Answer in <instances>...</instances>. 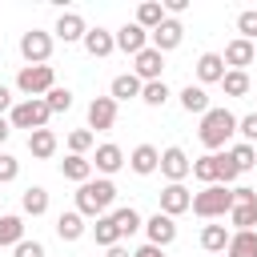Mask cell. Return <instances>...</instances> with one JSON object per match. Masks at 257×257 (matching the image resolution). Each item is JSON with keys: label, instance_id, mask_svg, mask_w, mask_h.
<instances>
[{"label": "cell", "instance_id": "6da1fadb", "mask_svg": "<svg viewBox=\"0 0 257 257\" xmlns=\"http://www.w3.org/2000/svg\"><path fill=\"white\" fill-rule=\"evenodd\" d=\"M233 133H237V116H233L229 108H209V112L201 116V128H197V137H201V145H205L209 153H221Z\"/></svg>", "mask_w": 257, "mask_h": 257}, {"label": "cell", "instance_id": "7a4b0ae2", "mask_svg": "<svg viewBox=\"0 0 257 257\" xmlns=\"http://www.w3.org/2000/svg\"><path fill=\"white\" fill-rule=\"evenodd\" d=\"M112 201H116V185L108 177H96L88 185H76V213L80 217H104Z\"/></svg>", "mask_w": 257, "mask_h": 257}, {"label": "cell", "instance_id": "3957f363", "mask_svg": "<svg viewBox=\"0 0 257 257\" xmlns=\"http://www.w3.org/2000/svg\"><path fill=\"white\" fill-rule=\"evenodd\" d=\"M229 209H233V189L229 185H205L201 193H193V213L205 217V221L229 217Z\"/></svg>", "mask_w": 257, "mask_h": 257}, {"label": "cell", "instance_id": "277c9868", "mask_svg": "<svg viewBox=\"0 0 257 257\" xmlns=\"http://www.w3.org/2000/svg\"><path fill=\"white\" fill-rule=\"evenodd\" d=\"M16 88L24 92V100H36V96H48L56 88V72L52 64H24L16 72Z\"/></svg>", "mask_w": 257, "mask_h": 257}, {"label": "cell", "instance_id": "5b68a950", "mask_svg": "<svg viewBox=\"0 0 257 257\" xmlns=\"http://www.w3.org/2000/svg\"><path fill=\"white\" fill-rule=\"evenodd\" d=\"M48 104H44V96H36V100H16L12 104V112H8V124L12 128H28V133H36V128H48Z\"/></svg>", "mask_w": 257, "mask_h": 257}, {"label": "cell", "instance_id": "8992f818", "mask_svg": "<svg viewBox=\"0 0 257 257\" xmlns=\"http://www.w3.org/2000/svg\"><path fill=\"white\" fill-rule=\"evenodd\" d=\"M20 56H24L28 64H48V56H52V32L28 28V32L20 36Z\"/></svg>", "mask_w": 257, "mask_h": 257}, {"label": "cell", "instance_id": "52a82bcc", "mask_svg": "<svg viewBox=\"0 0 257 257\" xmlns=\"http://www.w3.org/2000/svg\"><path fill=\"white\" fill-rule=\"evenodd\" d=\"M161 72H165V52H157L153 44H149L145 52H137V56H133V76H137L141 84H153V80H165Z\"/></svg>", "mask_w": 257, "mask_h": 257}, {"label": "cell", "instance_id": "ba28073f", "mask_svg": "<svg viewBox=\"0 0 257 257\" xmlns=\"http://www.w3.org/2000/svg\"><path fill=\"white\" fill-rule=\"evenodd\" d=\"M161 173L169 177V185H185V177L193 173V161H189V153H185L181 145H169V149L161 153Z\"/></svg>", "mask_w": 257, "mask_h": 257}, {"label": "cell", "instance_id": "9c48e42d", "mask_svg": "<svg viewBox=\"0 0 257 257\" xmlns=\"http://www.w3.org/2000/svg\"><path fill=\"white\" fill-rule=\"evenodd\" d=\"M181 40H185V24H181V20H173V16H165V20H161V28H153V32H149V44H153L157 52H173Z\"/></svg>", "mask_w": 257, "mask_h": 257}, {"label": "cell", "instance_id": "30bf717a", "mask_svg": "<svg viewBox=\"0 0 257 257\" xmlns=\"http://www.w3.org/2000/svg\"><path fill=\"white\" fill-rule=\"evenodd\" d=\"M116 124V100L112 96H92L88 100V128L92 133H108Z\"/></svg>", "mask_w": 257, "mask_h": 257}, {"label": "cell", "instance_id": "8fae6325", "mask_svg": "<svg viewBox=\"0 0 257 257\" xmlns=\"http://www.w3.org/2000/svg\"><path fill=\"white\" fill-rule=\"evenodd\" d=\"M145 237H149V245H157V249H165V245H173L177 241V221L173 217H165L161 209L145 221Z\"/></svg>", "mask_w": 257, "mask_h": 257}, {"label": "cell", "instance_id": "7c38bea8", "mask_svg": "<svg viewBox=\"0 0 257 257\" xmlns=\"http://www.w3.org/2000/svg\"><path fill=\"white\" fill-rule=\"evenodd\" d=\"M189 209H193V193H189L185 185H165V189H161V213H165V217L177 221V217L189 213Z\"/></svg>", "mask_w": 257, "mask_h": 257}, {"label": "cell", "instance_id": "4fadbf2b", "mask_svg": "<svg viewBox=\"0 0 257 257\" xmlns=\"http://www.w3.org/2000/svg\"><path fill=\"white\" fill-rule=\"evenodd\" d=\"M84 32H88V24H84V16H80V12H60V16H56V28H52V36H56V40L76 44V40H84Z\"/></svg>", "mask_w": 257, "mask_h": 257}, {"label": "cell", "instance_id": "5bb4252c", "mask_svg": "<svg viewBox=\"0 0 257 257\" xmlns=\"http://www.w3.org/2000/svg\"><path fill=\"white\" fill-rule=\"evenodd\" d=\"M112 36H116V48H120V52H128V56H137V52H145V48H149V32H145L137 20H133V24H120Z\"/></svg>", "mask_w": 257, "mask_h": 257}, {"label": "cell", "instance_id": "9a60e30c", "mask_svg": "<svg viewBox=\"0 0 257 257\" xmlns=\"http://www.w3.org/2000/svg\"><path fill=\"white\" fill-rule=\"evenodd\" d=\"M257 60V44L253 40H229L225 44V68H233V72H245V64H253Z\"/></svg>", "mask_w": 257, "mask_h": 257}, {"label": "cell", "instance_id": "2e32d148", "mask_svg": "<svg viewBox=\"0 0 257 257\" xmlns=\"http://www.w3.org/2000/svg\"><path fill=\"white\" fill-rule=\"evenodd\" d=\"M225 72H229V68H225V56H221V52H201V56H197V80H201V88H205V84H221Z\"/></svg>", "mask_w": 257, "mask_h": 257}, {"label": "cell", "instance_id": "e0dca14e", "mask_svg": "<svg viewBox=\"0 0 257 257\" xmlns=\"http://www.w3.org/2000/svg\"><path fill=\"white\" fill-rule=\"evenodd\" d=\"M128 169H133L137 177L157 173V169H161V149H153V145H137V149L128 153Z\"/></svg>", "mask_w": 257, "mask_h": 257}, {"label": "cell", "instance_id": "ac0fdd59", "mask_svg": "<svg viewBox=\"0 0 257 257\" xmlns=\"http://www.w3.org/2000/svg\"><path fill=\"white\" fill-rule=\"evenodd\" d=\"M60 177H64V181H72V185H88V181H92V161H88V157L68 153V157L60 161Z\"/></svg>", "mask_w": 257, "mask_h": 257}, {"label": "cell", "instance_id": "d6986e66", "mask_svg": "<svg viewBox=\"0 0 257 257\" xmlns=\"http://www.w3.org/2000/svg\"><path fill=\"white\" fill-rule=\"evenodd\" d=\"M80 44H84V52H88V56L104 60V56H108V52L116 48V36H112V32H104V28H88Z\"/></svg>", "mask_w": 257, "mask_h": 257}, {"label": "cell", "instance_id": "ffe728a7", "mask_svg": "<svg viewBox=\"0 0 257 257\" xmlns=\"http://www.w3.org/2000/svg\"><path fill=\"white\" fill-rule=\"evenodd\" d=\"M120 165H124V153H120V145H96L92 169H96L100 177H112V173H116Z\"/></svg>", "mask_w": 257, "mask_h": 257}, {"label": "cell", "instance_id": "44dd1931", "mask_svg": "<svg viewBox=\"0 0 257 257\" xmlns=\"http://www.w3.org/2000/svg\"><path fill=\"white\" fill-rule=\"evenodd\" d=\"M141 80L133 76V72H120V76H112V84H108V96L120 104V100H141Z\"/></svg>", "mask_w": 257, "mask_h": 257}, {"label": "cell", "instance_id": "7402d4cb", "mask_svg": "<svg viewBox=\"0 0 257 257\" xmlns=\"http://www.w3.org/2000/svg\"><path fill=\"white\" fill-rule=\"evenodd\" d=\"M177 96H181V108H185V112H197V116H205V112L213 108V104H209V92H205L201 84H185Z\"/></svg>", "mask_w": 257, "mask_h": 257}, {"label": "cell", "instance_id": "603a6c76", "mask_svg": "<svg viewBox=\"0 0 257 257\" xmlns=\"http://www.w3.org/2000/svg\"><path fill=\"white\" fill-rule=\"evenodd\" d=\"M20 209H24L28 217H44V213H48V189H44V185H28V189L20 193Z\"/></svg>", "mask_w": 257, "mask_h": 257}, {"label": "cell", "instance_id": "cb8c5ba5", "mask_svg": "<svg viewBox=\"0 0 257 257\" xmlns=\"http://www.w3.org/2000/svg\"><path fill=\"white\" fill-rule=\"evenodd\" d=\"M84 229H88V225H84V217H80L76 209H68V213L56 217V237H60V241H80Z\"/></svg>", "mask_w": 257, "mask_h": 257}, {"label": "cell", "instance_id": "d4e9b609", "mask_svg": "<svg viewBox=\"0 0 257 257\" xmlns=\"http://www.w3.org/2000/svg\"><path fill=\"white\" fill-rule=\"evenodd\" d=\"M28 153H32L36 161H48V157L56 153V133H52V128H36V133H28Z\"/></svg>", "mask_w": 257, "mask_h": 257}, {"label": "cell", "instance_id": "484cf974", "mask_svg": "<svg viewBox=\"0 0 257 257\" xmlns=\"http://www.w3.org/2000/svg\"><path fill=\"white\" fill-rule=\"evenodd\" d=\"M229 237H233V233H229L225 225H205V229H201V249L221 257V253L229 249Z\"/></svg>", "mask_w": 257, "mask_h": 257}, {"label": "cell", "instance_id": "4316f807", "mask_svg": "<svg viewBox=\"0 0 257 257\" xmlns=\"http://www.w3.org/2000/svg\"><path fill=\"white\" fill-rule=\"evenodd\" d=\"M217 173H221V153H205L193 161V177L201 185H217Z\"/></svg>", "mask_w": 257, "mask_h": 257}, {"label": "cell", "instance_id": "83f0119b", "mask_svg": "<svg viewBox=\"0 0 257 257\" xmlns=\"http://www.w3.org/2000/svg\"><path fill=\"white\" fill-rule=\"evenodd\" d=\"M225 257H257V229L233 233V237H229V249H225Z\"/></svg>", "mask_w": 257, "mask_h": 257}, {"label": "cell", "instance_id": "f1b7e54d", "mask_svg": "<svg viewBox=\"0 0 257 257\" xmlns=\"http://www.w3.org/2000/svg\"><path fill=\"white\" fill-rule=\"evenodd\" d=\"M92 237H96V245H104V249H112V245H120V229H116V221H112V213H104V217H96V225H92Z\"/></svg>", "mask_w": 257, "mask_h": 257}, {"label": "cell", "instance_id": "f546056e", "mask_svg": "<svg viewBox=\"0 0 257 257\" xmlns=\"http://www.w3.org/2000/svg\"><path fill=\"white\" fill-rule=\"evenodd\" d=\"M161 20H165V4H161V0H145V4L137 8V24H141L145 32L161 28Z\"/></svg>", "mask_w": 257, "mask_h": 257}, {"label": "cell", "instance_id": "4dcf8cb0", "mask_svg": "<svg viewBox=\"0 0 257 257\" xmlns=\"http://www.w3.org/2000/svg\"><path fill=\"white\" fill-rule=\"evenodd\" d=\"M112 221H116L120 237H133L137 229H145V221H141V213H137L133 205H120V209H112Z\"/></svg>", "mask_w": 257, "mask_h": 257}, {"label": "cell", "instance_id": "1f68e13d", "mask_svg": "<svg viewBox=\"0 0 257 257\" xmlns=\"http://www.w3.org/2000/svg\"><path fill=\"white\" fill-rule=\"evenodd\" d=\"M20 241H24V221H20L16 213H4V217H0V245H12V249H16Z\"/></svg>", "mask_w": 257, "mask_h": 257}, {"label": "cell", "instance_id": "d6a6232c", "mask_svg": "<svg viewBox=\"0 0 257 257\" xmlns=\"http://www.w3.org/2000/svg\"><path fill=\"white\" fill-rule=\"evenodd\" d=\"M229 225H233V233L253 229V225H257V205H233V209H229Z\"/></svg>", "mask_w": 257, "mask_h": 257}, {"label": "cell", "instance_id": "836d02e7", "mask_svg": "<svg viewBox=\"0 0 257 257\" xmlns=\"http://www.w3.org/2000/svg\"><path fill=\"white\" fill-rule=\"evenodd\" d=\"M169 96H173V92H169V84H165V80H153V84H145V88H141V100H145L149 108H165V104H169Z\"/></svg>", "mask_w": 257, "mask_h": 257}, {"label": "cell", "instance_id": "e575fe53", "mask_svg": "<svg viewBox=\"0 0 257 257\" xmlns=\"http://www.w3.org/2000/svg\"><path fill=\"white\" fill-rule=\"evenodd\" d=\"M229 161L237 165V173H249V169L257 165V145H245V141L233 145V149H229Z\"/></svg>", "mask_w": 257, "mask_h": 257}, {"label": "cell", "instance_id": "d590c367", "mask_svg": "<svg viewBox=\"0 0 257 257\" xmlns=\"http://www.w3.org/2000/svg\"><path fill=\"white\" fill-rule=\"evenodd\" d=\"M221 88H225V96H249V72H225V80H221Z\"/></svg>", "mask_w": 257, "mask_h": 257}, {"label": "cell", "instance_id": "8d00e7d4", "mask_svg": "<svg viewBox=\"0 0 257 257\" xmlns=\"http://www.w3.org/2000/svg\"><path fill=\"white\" fill-rule=\"evenodd\" d=\"M92 141H96V133H92V128H72V133H68V153H76V157H88Z\"/></svg>", "mask_w": 257, "mask_h": 257}, {"label": "cell", "instance_id": "74e56055", "mask_svg": "<svg viewBox=\"0 0 257 257\" xmlns=\"http://www.w3.org/2000/svg\"><path fill=\"white\" fill-rule=\"evenodd\" d=\"M237 32H241V40H253L257 44V8L237 12Z\"/></svg>", "mask_w": 257, "mask_h": 257}, {"label": "cell", "instance_id": "f35d334b", "mask_svg": "<svg viewBox=\"0 0 257 257\" xmlns=\"http://www.w3.org/2000/svg\"><path fill=\"white\" fill-rule=\"evenodd\" d=\"M44 104H48V112H68V108H72V92L56 84V88L44 96Z\"/></svg>", "mask_w": 257, "mask_h": 257}, {"label": "cell", "instance_id": "ab89813d", "mask_svg": "<svg viewBox=\"0 0 257 257\" xmlns=\"http://www.w3.org/2000/svg\"><path fill=\"white\" fill-rule=\"evenodd\" d=\"M237 133H241V141H245V145H257V112L237 116Z\"/></svg>", "mask_w": 257, "mask_h": 257}, {"label": "cell", "instance_id": "60d3db41", "mask_svg": "<svg viewBox=\"0 0 257 257\" xmlns=\"http://www.w3.org/2000/svg\"><path fill=\"white\" fill-rule=\"evenodd\" d=\"M20 177V161L12 157V153H0V185H8V181H16Z\"/></svg>", "mask_w": 257, "mask_h": 257}, {"label": "cell", "instance_id": "b9f144b4", "mask_svg": "<svg viewBox=\"0 0 257 257\" xmlns=\"http://www.w3.org/2000/svg\"><path fill=\"white\" fill-rule=\"evenodd\" d=\"M241 173H237V165L229 161V153H221V173H217V185H233Z\"/></svg>", "mask_w": 257, "mask_h": 257}, {"label": "cell", "instance_id": "7bdbcfd3", "mask_svg": "<svg viewBox=\"0 0 257 257\" xmlns=\"http://www.w3.org/2000/svg\"><path fill=\"white\" fill-rule=\"evenodd\" d=\"M12 257H44V245H40V241H28V237H24V241H20L16 249H12Z\"/></svg>", "mask_w": 257, "mask_h": 257}, {"label": "cell", "instance_id": "ee69618b", "mask_svg": "<svg viewBox=\"0 0 257 257\" xmlns=\"http://www.w3.org/2000/svg\"><path fill=\"white\" fill-rule=\"evenodd\" d=\"M233 205H257V189L237 185V189H233Z\"/></svg>", "mask_w": 257, "mask_h": 257}, {"label": "cell", "instance_id": "f6af8a7d", "mask_svg": "<svg viewBox=\"0 0 257 257\" xmlns=\"http://www.w3.org/2000/svg\"><path fill=\"white\" fill-rule=\"evenodd\" d=\"M133 257H165V249H157V245H149V241H145V245H141Z\"/></svg>", "mask_w": 257, "mask_h": 257}, {"label": "cell", "instance_id": "bcb514c9", "mask_svg": "<svg viewBox=\"0 0 257 257\" xmlns=\"http://www.w3.org/2000/svg\"><path fill=\"white\" fill-rule=\"evenodd\" d=\"M4 112H12V92L0 84V116H4Z\"/></svg>", "mask_w": 257, "mask_h": 257}, {"label": "cell", "instance_id": "7dc6e473", "mask_svg": "<svg viewBox=\"0 0 257 257\" xmlns=\"http://www.w3.org/2000/svg\"><path fill=\"white\" fill-rule=\"evenodd\" d=\"M8 133H12V124H8V116H0V145L8 141Z\"/></svg>", "mask_w": 257, "mask_h": 257}, {"label": "cell", "instance_id": "c3c4849f", "mask_svg": "<svg viewBox=\"0 0 257 257\" xmlns=\"http://www.w3.org/2000/svg\"><path fill=\"white\" fill-rule=\"evenodd\" d=\"M108 257H133V253H128L124 245H112V249H108Z\"/></svg>", "mask_w": 257, "mask_h": 257}, {"label": "cell", "instance_id": "681fc988", "mask_svg": "<svg viewBox=\"0 0 257 257\" xmlns=\"http://www.w3.org/2000/svg\"><path fill=\"white\" fill-rule=\"evenodd\" d=\"M221 257H225V253H221Z\"/></svg>", "mask_w": 257, "mask_h": 257}]
</instances>
